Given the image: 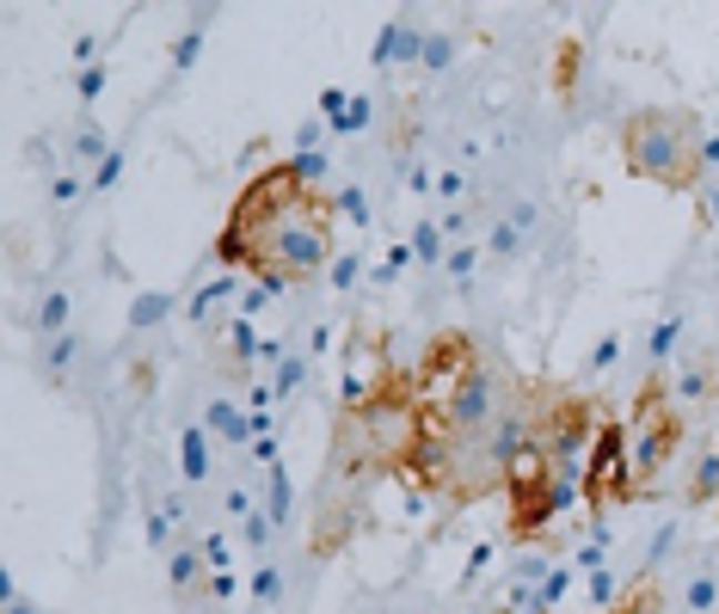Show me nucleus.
<instances>
[{
    "label": "nucleus",
    "mask_w": 719,
    "mask_h": 614,
    "mask_svg": "<svg viewBox=\"0 0 719 614\" xmlns=\"http://www.w3.org/2000/svg\"><path fill=\"white\" fill-rule=\"evenodd\" d=\"M333 209H338L333 197L307 191L302 203L271 215L253 241H240L222 265H240V270H253V277H290V283L314 277V270L333 265Z\"/></svg>",
    "instance_id": "obj_1"
},
{
    "label": "nucleus",
    "mask_w": 719,
    "mask_h": 614,
    "mask_svg": "<svg viewBox=\"0 0 719 614\" xmlns=\"http://www.w3.org/2000/svg\"><path fill=\"white\" fill-rule=\"evenodd\" d=\"M701 147H707V123L695 111H634L621 123V161L634 178H652L665 191H701L707 185V166H701Z\"/></svg>",
    "instance_id": "obj_2"
},
{
    "label": "nucleus",
    "mask_w": 719,
    "mask_h": 614,
    "mask_svg": "<svg viewBox=\"0 0 719 614\" xmlns=\"http://www.w3.org/2000/svg\"><path fill=\"white\" fill-rule=\"evenodd\" d=\"M682 449V406H670L665 381H646L634 406V449H627V473H634V492L646 498L658 485V473L670 468V454Z\"/></svg>",
    "instance_id": "obj_3"
},
{
    "label": "nucleus",
    "mask_w": 719,
    "mask_h": 614,
    "mask_svg": "<svg viewBox=\"0 0 719 614\" xmlns=\"http://www.w3.org/2000/svg\"><path fill=\"white\" fill-rule=\"evenodd\" d=\"M406 393H413V381L394 375L387 345L357 326V332H351V350H345V375H338V406H345L351 418H363V412H387V400H406Z\"/></svg>",
    "instance_id": "obj_4"
},
{
    "label": "nucleus",
    "mask_w": 719,
    "mask_h": 614,
    "mask_svg": "<svg viewBox=\"0 0 719 614\" xmlns=\"http://www.w3.org/2000/svg\"><path fill=\"white\" fill-rule=\"evenodd\" d=\"M302 197H307V191H302V178H295L290 161H283V166H265V173H253V178H246V191L234 197V209H227L222 234H215V258H227L240 241H253V234L271 222V215L290 209V203H302Z\"/></svg>",
    "instance_id": "obj_5"
},
{
    "label": "nucleus",
    "mask_w": 719,
    "mask_h": 614,
    "mask_svg": "<svg viewBox=\"0 0 719 614\" xmlns=\"http://www.w3.org/2000/svg\"><path fill=\"white\" fill-rule=\"evenodd\" d=\"M505 375L493 369L486 357H474L467 362V375L455 381L449 393H443V430H449V442H479L486 430H493V418H498V406H505Z\"/></svg>",
    "instance_id": "obj_6"
},
{
    "label": "nucleus",
    "mask_w": 719,
    "mask_h": 614,
    "mask_svg": "<svg viewBox=\"0 0 719 614\" xmlns=\"http://www.w3.org/2000/svg\"><path fill=\"white\" fill-rule=\"evenodd\" d=\"M479 350H474V338H462V332H443V338H431L425 345V357H418V369H413V400H431V393H449L455 381L467 375V362H474Z\"/></svg>",
    "instance_id": "obj_7"
},
{
    "label": "nucleus",
    "mask_w": 719,
    "mask_h": 614,
    "mask_svg": "<svg viewBox=\"0 0 719 614\" xmlns=\"http://www.w3.org/2000/svg\"><path fill=\"white\" fill-rule=\"evenodd\" d=\"M719 608V565L701 560L689 572V590H682V614H713Z\"/></svg>",
    "instance_id": "obj_8"
},
{
    "label": "nucleus",
    "mask_w": 719,
    "mask_h": 614,
    "mask_svg": "<svg viewBox=\"0 0 719 614\" xmlns=\"http://www.w3.org/2000/svg\"><path fill=\"white\" fill-rule=\"evenodd\" d=\"M719 498V449H707L701 461H695V473H689V492H682V504L689 510H707Z\"/></svg>",
    "instance_id": "obj_9"
},
{
    "label": "nucleus",
    "mask_w": 719,
    "mask_h": 614,
    "mask_svg": "<svg viewBox=\"0 0 719 614\" xmlns=\"http://www.w3.org/2000/svg\"><path fill=\"white\" fill-rule=\"evenodd\" d=\"M418 50H425L418 25H387L382 38H375V62H413Z\"/></svg>",
    "instance_id": "obj_10"
},
{
    "label": "nucleus",
    "mask_w": 719,
    "mask_h": 614,
    "mask_svg": "<svg viewBox=\"0 0 719 614\" xmlns=\"http://www.w3.org/2000/svg\"><path fill=\"white\" fill-rule=\"evenodd\" d=\"M210 430H215L222 442H234V449H246V442H253V418L240 412V406H227V400L210 406Z\"/></svg>",
    "instance_id": "obj_11"
},
{
    "label": "nucleus",
    "mask_w": 719,
    "mask_h": 614,
    "mask_svg": "<svg viewBox=\"0 0 719 614\" xmlns=\"http://www.w3.org/2000/svg\"><path fill=\"white\" fill-rule=\"evenodd\" d=\"M523 227H535V215H529V209H517L510 222H498L493 234H486V253L510 258V253H517V241H523Z\"/></svg>",
    "instance_id": "obj_12"
},
{
    "label": "nucleus",
    "mask_w": 719,
    "mask_h": 614,
    "mask_svg": "<svg viewBox=\"0 0 719 614\" xmlns=\"http://www.w3.org/2000/svg\"><path fill=\"white\" fill-rule=\"evenodd\" d=\"M670 393H677V406L682 400H707V393H713V369H707V362H689V369H677V388H670Z\"/></svg>",
    "instance_id": "obj_13"
},
{
    "label": "nucleus",
    "mask_w": 719,
    "mask_h": 614,
    "mask_svg": "<svg viewBox=\"0 0 719 614\" xmlns=\"http://www.w3.org/2000/svg\"><path fill=\"white\" fill-rule=\"evenodd\" d=\"M179 461H185V480H210V442H203V430H185V442H179Z\"/></svg>",
    "instance_id": "obj_14"
},
{
    "label": "nucleus",
    "mask_w": 719,
    "mask_h": 614,
    "mask_svg": "<svg viewBox=\"0 0 719 614\" xmlns=\"http://www.w3.org/2000/svg\"><path fill=\"white\" fill-rule=\"evenodd\" d=\"M615 614H665V596H658L652 577H639V584L621 596V608H615Z\"/></svg>",
    "instance_id": "obj_15"
},
{
    "label": "nucleus",
    "mask_w": 719,
    "mask_h": 614,
    "mask_svg": "<svg viewBox=\"0 0 719 614\" xmlns=\"http://www.w3.org/2000/svg\"><path fill=\"white\" fill-rule=\"evenodd\" d=\"M203 572H210V553H198V548H179L173 553V590H191Z\"/></svg>",
    "instance_id": "obj_16"
},
{
    "label": "nucleus",
    "mask_w": 719,
    "mask_h": 614,
    "mask_svg": "<svg viewBox=\"0 0 719 614\" xmlns=\"http://www.w3.org/2000/svg\"><path fill=\"white\" fill-rule=\"evenodd\" d=\"M38 332H50V338L68 332V295H62V289L43 295V307H38Z\"/></svg>",
    "instance_id": "obj_17"
},
{
    "label": "nucleus",
    "mask_w": 719,
    "mask_h": 614,
    "mask_svg": "<svg viewBox=\"0 0 719 614\" xmlns=\"http://www.w3.org/2000/svg\"><path fill=\"white\" fill-rule=\"evenodd\" d=\"M677 332H682V314H665V320L652 326V345H646V357H652V362H665L670 350H677Z\"/></svg>",
    "instance_id": "obj_18"
},
{
    "label": "nucleus",
    "mask_w": 719,
    "mask_h": 614,
    "mask_svg": "<svg viewBox=\"0 0 719 614\" xmlns=\"http://www.w3.org/2000/svg\"><path fill=\"white\" fill-rule=\"evenodd\" d=\"M227 345H234V362H240V375H246V357H253V350H259V338H253V320H246V314H234V320H227Z\"/></svg>",
    "instance_id": "obj_19"
},
{
    "label": "nucleus",
    "mask_w": 719,
    "mask_h": 614,
    "mask_svg": "<svg viewBox=\"0 0 719 614\" xmlns=\"http://www.w3.org/2000/svg\"><path fill=\"white\" fill-rule=\"evenodd\" d=\"M566 590H573V565H554V572H547V584L535 590V608L547 614V608H554L559 596H566Z\"/></svg>",
    "instance_id": "obj_20"
},
{
    "label": "nucleus",
    "mask_w": 719,
    "mask_h": 614,
    "mask_svg": "<svg viewBox=\"0 0 719 614\" xmlns=\"http://www.w3.org/2000/svg\"><path fill=\"white\" fill-rule=\"evenodd\" d=\"M413 253L425 258V265H437V258H443V234H437V222H418V227H413Z\"/></svg>",
    "instance_id": "obj_21"
},
{
    "label": "nucleus",
    "mask_w": 719,
    "mask_h": 614,
    "mask_svg": "<svg viewBox=\"0 0 719 614\" xmlns=\"http://www.w3.org/2000/svg\"><path fill=\"white\" fill-rule=\"evenodd\" d=\"M271 522H290V480L277 461H271Z\"/></svg>",
    "instance_id": "obj_22"
},
{
    "label": "nucleus",
    "mask_w": 719,
    "mask_h": 614,
    "mask_svg": "<svg viewBox=\"0 0 719 614\" xmlns=\"http://www.w3.org/2000/svg\"><path fill=\"white\" fill-rule=\"evenodd\" d=\"M74 154H80V161H99V166L111 161V147H105V135H99V130H80L74 135Z\"/></svg>",
    "instance_id": "obj_23"
},
{
    "label": "nucleus",
    "mask_w": 719,
    "mask_h": 614,
    "mask_svg": "<svg viewBox=\"0 0 719 614\" xmlns=\"http://www.w3.org/2000/svg\"><path fill=\"white\" fill-rule=\"evenodd\" d=\"M227 295H234V277H222V283H210V289L198 295V301H191V320H203V314H210L215 301H227Z\"/></svg>",
    "instance_id": "obj_24"
},
{
    "label": "nucleus",
    "mask_w": 719,
    "mask_h": 614,
    "mask_svg": "<svg viewBox=\"0 0 719 614\" xmlns=\"http://www.w3.org/2000/svg\"><path fill=\"white\" fill-rule=\"evenodd\" d=\"M302 381H307V362H302V357H290V362L277 369V381H271V393H295Z\"/></svg>",
    "instance_id": "obj_25"
},
{
    "label": "nucleus",
    "mask_w": 719,
    "mask_h": 614,
    "mask_svg": "<svg viewBox=\"0 0 719 614\" xmlns=\"http://www.w3.org/2000/svg\"><path fill=\"white\" fill-rule=\"evenodd\" d=\"M68 357H74V332H62V338H55V345H50V357H43V375H50V381H55V375L68 369Z\"/></svg>",
    "instance_id": "obj_26"
},
{
    "label": "nucleus",
    "mask_w": 719,
    "mask_h": 614,
    "mask_svg": "<svg viewBox=\"0 0 719 614\" xmlns=\"http://www.w3.org/2000/svg\"><path fill=\"white\" fill-rule=\"evenodd\" d=\"M413 258H418V253H413V246H387V265H382V270H375V283H394V277H399V270L413 265Z\"/></svg>",
    "instance_id": "obj_27"
},
{
    "label": "nucleus",
    "mask_w": 719,
    "mask_h": 614,
    "mask_svg": "<svg viewBox=\"0 0 719 614\" xmlns=\"http://www.w3.org/2000/svg\"><path fill=\"white\" fill-rule=\"evenodd\" d=\"M295 178H302V191H314L320 185V173H326V161H320V154H295Z\"/></svg>",
    "instance_id": "obj_28"
},
{
    "label": "nucleus",
    "mask_w": 719,
    "mask_h": 614,
    "mask_svg": "<svg viewBox=\"0 0 719 614\" xmlns=\"http://www.w3.org/2000/svg\"><path fill=\"white\" fill-rule=\"evenodd\" d=\"M277 590H283V572H277V565H259V572H253V596L271 602Z\"/></svg>",
    "instance_id": "obj_29"
},
{
    "label": "nucleus",
    "mask_w": 719,
    "mask_h": 614,
    "mask_svg": "<svg viewBox=\"0 0 719 614\" xmlns=\"http://www.w3.org/2000/svg\"><path fill=\"white\" fill-rule=\"evenodd\" d=\"M166 307H173L166 295H142V301H135V326H154L160 314H166Z\"/></svg>",
    "instance_id": "obj_30"
},
{
    "label": "nucleus",
    "mask_w": 719,
    "mask_h": 614,
    "mask_svg": "<svg viewBox=\"0 0 719 614\" xmlns=\"http://www.w3.org/2000/svg\"><path fill=\"white\" fill-rule=\"evenodd\" d=\"M615 357H621V332H609V338H602L597 350H590V375H597V369H609Z\"/></svg>",
    "instance_id": "obj_31"
},
{
    "label": "nucleus",
    "mask_w": 719,
    "mask_h": 614,
    "mask_svg": "<svg viewBox=\"0 0 719 614\" xmlns=\"http://www.w3.org/2000/svg\"><path fill=\"white\" fill-rule=\"evenodd\" d=\"M203 553H210V572H227V565H234V548H227L222 534H210V541H203Z\"/></svg>",
    "instance_id": "obj_32"
},
{
    "label": "nucleus",
    "mask_w": 719,
    "mask_h": 614,
    "mask_svg": "<svg viewBox=\"0 0 719 614\" xmlns=\"http://www.w3.org/2000/svg\"><path fill=\"white\" fill-rule=\"evenodd\" d=\"M198 50H203V31L179 38V43H173V68H191V62H198Z\"/></svg>",
    "instance_id": "obj_33"
},
{
    "label": "nucleus",
    "mask_w": 719,
    "mask_h": 614,
    "mask_svg": "<svg viewBox=\"0 0 719 614\" xmlns=\"http://www.w3.org/2000/svg\"><path fill=\"white\" fill-rule=\"evenodd\" d=\"M670 541H677V522H665V529L652 534V553H646V565H665V553H670Z\"/></svg>",
    "instance_id": "obj_34"
},
{
    "label": "nucleus",
    "mask_w": 719,
    "mask_h": 614,
    "mask_svg": "<svg viewBox=\"0 0 719 614\" xmlns=\"http://www.w3.org/2000/svg\"><path fill=\"white\" fill-rule=\"evenodd\" d=\"M357 270H363V258H357V253H345V258L333 265V283H338V289H351V283H357Z\"/></svg>",
    "instance_id": "obj_35"
},
{
    "label": "nucleus",
    "mask_w": 719,
    "mask_h": 614,
    "mask_svg": "<svg viewBox=\"0 0 719 614\" xmlns=\"http://www.w3.org/2000/svg\"><path fill=\"white\" fill-rule=\"evenodd\" d=\"M320 111H326V117H338L345 123V111H351V99L338 93V86H326V93H320Z\"/></svg>",
    "instance_id": "obj_36"
},
{
    "label": "nucleus",
    "mask_w": 719,
    "mask_h": 614,
    "mask_svg": "<svg viewBox=\"0 0 719 614\" xmlns=\"http://www.w3.org/2000/svg\"><path fill=\"white\" fill-rule=\"evenodd\" d=\"M363 123H369V99H351V111H345V123H333V130H363Z\"/></svg>",
    "instance_id": "obj_37"
},
{
    "label": "nucleus",
    "mask_w": 719,
    "mask_h": 614,
    "mask_svg": "<svg viewBox=\"0 0 719 614\" xmlns=\"http://www.w3.org/2000/svg\"><path fill=\"white\" fill-rule=\"evenodd\" d=\"M474 265H479V253H474V246H455V253H449V277H467Z\"/></svg>",
    "instance_id": "obj_38"
},
{
    "label": "nucleus",
    "mask_w": 719,
    "mask_h": 614,
    "mask_svg": "<svg viewBox=\"0 0 719 614\" xmlns=\"http://www.w3.org/2000/svg\"><path fill=\"white\" fill-rule=\"evenodd\" d=\"M486 565H493V548H474V553H467V572H462V584H474V577L486 572Z\"/></svg>",
    "instance_id": "obj_39"
},
{
    "label": "nucleus",
    "mask_w": 719,
    "mask_h": 614,
    "mask_svg": "<svg viewBox=\"0 0 719 614\" xmlns=\"http://www.w3.org/2000/svg\"><path fill=\"white\" fill-rule=\"evenodd\" d=\"M590 596H597V602H609V596H615V577H609V565H597V572H590Z\"/></svg>",
    "instance_id": "obj_40"
},
{
    "label": "nucleus",
    "mask_w": 719,
    "mask_h": 614,
    "mask_svg": "<svg viewBox=\"0 0 719 614\" xmlns=\"http://www.w3.org/2000/svg\"><path fill=\"white\" fill-rule=\"evenodd\" d=\"M338 209H345L357 227H363V215H369V209H363V197H357V191H338Z\"/></svg>",
    "instance_id": "obj_41"
},
{
    "label": "nucleus",
    "mask_w": 719,
    "mask_h": 614,
    "mask_svg": "<svg viewBox=\"0 0 719 614\" xmlns=\"http://www.w3.org/2000/svg\"><path fill=\"white\" fill-rule=\"evenodd\" d=\"M105 93V74H99V68H87V74H80V99H99Z\"/></svg>",
    "instance_id": "obj_42"
},
{
    "label": "nucleus",
    "mask_w": 719,
    "mask_h": 614,
    "mask_svg": "<svg viewBox=\"0 0 719 614\" xmlns=\"http://www.w3.org/2000/svg\"><path fill=\"white\" fill-rule=\"evenodd\" d=\"M265 529H271V516H246V522H240V534H246L253 548H259V541H265Z\"/></svg>",
    "instance_id": "obj_43"
},
{
    "label": "nucleus",
    "mask_w": 719,
    "mask_h": 614,
    "mask_svg": "<svg viewBox=\"0 0 719 614\" xmlns=\"http://www.w3.org/2000/svg\"><path fill=\"white\" fill-rule=\"evenodd\" d=\"M74 197H80V178L62 173V178H55V203H74Z\"/></svg>",
    "instance_id": "obj_44"
},
{
    "label": "nucleus",
    "mask_w": 719,
    "mask_h": 614,
    "mask_svg": "<svg viewBox=\"0 0 719 614\" xmlns=\"http://www.w3.org/2000/svg\"><path fill=\"white\" fill-rule=\"evenodd\" d=\"M210 596H215V602L234 596V572H215V577H210Z\"/></svg>",
    "instance_id": "obj_45"
},
{
    "label": "nucleus",
    "mask_w": 719,
    "mask_h": 614,
    "mask_svg": "<svg viewBox=\"0 0 719 614\" xmlns=\"http://www.w3.org/2000/svg\"><path fill=\"white\" fill-rule=\"evenodd\" d=\"M118 166H123V161H118V154H111V161H105V166H99V173H93V191H105L111 178H118Z\"/></svg>",
    "instance_id": "obj_46"
}]
</instances>
